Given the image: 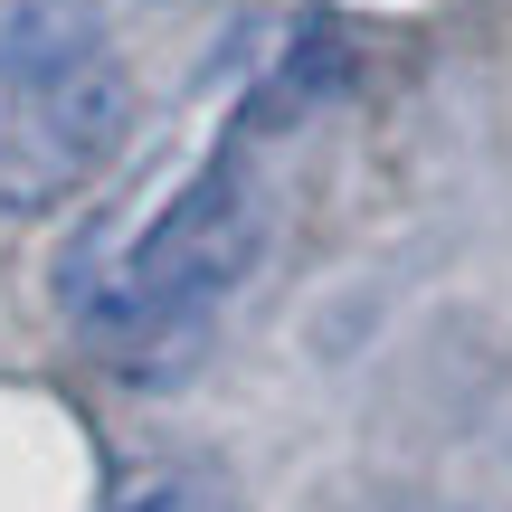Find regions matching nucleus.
Instances as JSON below:
<instances>
[{
    "label": "nucleus",
    "mask_w": 512,
    "mask_h": 512,
    "mask_svg": "<svg viewBox=\"0 0 512 512\" xmlns=\"http://www.w3.org/2000/svg\"><path fill=\"white\" fill-rule=\"evenodd\" d=\"M133 76L86 0H10L0 19V219H38L124 152Z\"/></svg>",
    "instance_id": "nucleus-1"
},
{
    "label": "nucleus",
    "mask_w": 512,
    "mask_h": 512,
    "mask_svg": "<svg viewBox=\"0 0 512 512\" xmlns=\"http://www.w3.org/2000/svg\"><path fill=\"white\" fill-rule=\"evenodd\" d=\"M266 247V209H256L238 162H200L162 209L143 219V238L114 256V238L95 228L76 247V266H57V294L76 304V323L95 342H152V332L200 323V304H219L228 285L256 266Z\"/></svg>",
    "instance_id": "nucleus-2"
},
{
    "label": "nucleus",
    "mask_w": 512,
    "mask_h": 512,
    "mask_svg": "<svg viewBox=\"0 0 512 512\" xmlns=\"http://www.w3.org/2000/svg\"><path fill=\"white\" fill-rule=\"evenodd\" d=\"M114 512H228V484H219V475H190V465H171V475H143Z\"/></svg>",
    "instance_id": "nucleus-3"
}]
</instances>
